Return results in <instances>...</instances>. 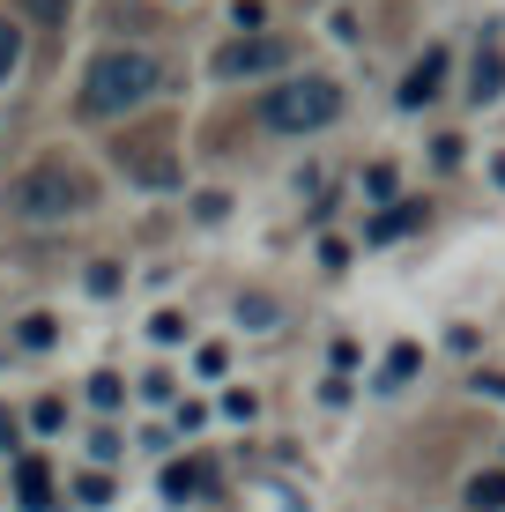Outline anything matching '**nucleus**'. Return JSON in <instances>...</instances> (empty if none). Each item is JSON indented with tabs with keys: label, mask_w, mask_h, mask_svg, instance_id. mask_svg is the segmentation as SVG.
Returning <instances> with one entry per match:
<instances>
[{
	"label": "nucleus",
	"mask_w": 505,
	"mask_h": 512,
	"mask_svg": "<svg viewBox=\"0 0 505 512\" xmlns=\"http://www.w3.org/2000/svg\"><path fill=\"white\" fill-rule=\"evenodd\" d=\"M156 90H164V60H156V52L119 45V52H97V60L82 67L75 112H82V119H127L134 104H149Z\"/></svg>",
	"instance_id": "1"
},
{
	"label": "nucleus",
	"mask_w": 505,
	"mask_h": 512,
	"mask_svg": "<svg viewBox=\"0 0 505 512\" xmlns=\"http://www.w3.org/2000/svg\"><path fill=\"white\" fill-rule=\"evenodd\" d=\"M90 201H97V179L82 164H67V156H38V164L15 179V216L23 223H67Z\"/></svg>",
	"instance_id": "2"
},
{
	"label": "nucleus",
	"mask_w": 505,
	"mask_h": 512,
	"mask_svg": "<svg viewBox=\"0 0 505 512\" xmlns=\"http://www.w3.org/2000/svg\"><path fill=\"white\" fill-rule=\"evenodd\" d=\"M335 112H342V90L327 75H290L260 97V119L275 134H320V127H335Z\"/></svg>",
	"instance_id": "3"
},
{
	"label": "nucleus",
	"mask_w": 505,
	"mask_h": 512,
	"mask_svg": "<svg viewBox=\"0 0 505 512\" xmlns=\"http://www.w3.org/2000/svg\"><path fill=\"white\" fill-rule=\"evenodd\" d=\"M283 60H290V45L283 38H231V45H216V75L223 82H246V75H283Z\"/></svg>",
	"instance_id": "4"
},
{
	"label": "nucleus",
	"mask_w": 505,
	"mask_h": 512,
	"mask_svg": "<svg viewBox=\"0 0 505 512\" xmlns=\"http://www.w3.org/2000/svg\"><path fill=\"white\" fill-rule=\"evenodd\" d=\"M439 82H446V52H424V60L409 67V82H402V104L416 112V104H431L439 97Z\"/></svg>",
	"instance_id": "5"
},
{
	"label": "nucleus",
	"mask_w": 505,
	"mask_h": 512,
	"mask_svg": "<svg viewBox=\"0 0 505 512\" xmlns=\"http://www.w3.org/2000/svg\"><path fill=\"white\" fill-rule=\"evenodd\" d=\"M127 171L142 186H179V164H171V156H149V141H127Z\"/></svg>",
	"instance_id": "6"
},
{
	"label": "nucleus",
	"mask_w": 505,
	"mask_h": 512,
	"mask_svg": "<svg viewBox=\"0 0 505 512\" xmlns=\"http://www.w3.org/2000/svg\"><path fill=\"white\" fill-rule=\"evenodd\" d=\"M15 498L38 512V505L52 498V468H45V461H15Z\"/></svg>",
	"instance_id": "7"
},
{
	"label": "nucleus",
	"mask_w": 505,
	"mask_h": 512,
	"mask_svg": "<svg viewBox=\"0 0 505 512\" xmlns=\"http://www.w3.org/2000/svg\"><path fill=\"white\" fill-rule=\"evenodd\" d=\"M461 505H468V512H505V468H491V475H476V483L461 490Z\"/></svg>",
	"instance_id": "8"
},
{
	"label": "nucleus",
	"mask_w": 505,
	"mask_h": 512,
	"mask_svg": "<svg viewBox=\"0 0 505 512\" xmlns=\"http://www.w3.org/2000/svg\"><path fill=\"white\" fill-rule=\"evenodd\" d=\"M208 483L201 461H179V468H164V498H194V490Z\"/></svg>",
	"instance_id": "9"
},
{
	"label": "nucleus",
	"mask_w": 505,
	"mask_h": 512,
	"mask_svg": "<svg viewBox=\"0 0 505 512\" xmlns=\"http://www.w3.org/2000/svg\"><path fill=\"white\" fill-rule=\"evenodd\" d=\"M52 334H60V320H52V312H30L23 320V349H52Z\"/></svg>",
	"instance_id": "10"
},
{
	"label": "nucleus",
	"mask_w": 505,
	"mask_h": 512,
	"mask_svg": "<svg viewBox=\"0 0 505 512\" xmlns=\"http://www.w3.org/2000/svg\"><path fill=\"white\" fill-rule=\"evenodd\" d=\"M15 52H23V30H15V23H0V82L15 75Z\"/></svg>",
	"instance_id": "11"
},
{
	"label": "nucleus",
	"mask_w": 505,
	"mask_h": 512,
	"mask_svg": "<svg viewBox=\"0 0 505 512\" xmlns=\"http://www.w3.org/2000/svg\"><path fill=\"white\" fill-rule=\"evenodd\" d=\"M149 334H156V342H186V312H156Z\"/></svg>",
	"instance_id": "12"
},
{
	"label": "nucleus",
	"mask_w": 505,
	"mask_h": 512,
	"mask_svg": "<svg viewBox=\"0 0 505 512\" xmlns=\"http://www.w3.org/2000/svg\"><path fill=\"white\" fill-rule=\"evenodd\" d=\"M238 312H246V320H253L260 334H268V327H283V312H275L268 297H246V305H238Z\"/></svg>",
	"instance_id": "13"
},
{
	"label": "nucleus",
	"mask_w": 505,
	"mask_h": 512,
	"mask_svg": "<svg viewBox=\"0 0 505 512\" xmlns=\"http://www.w3.org/2000/svg\"><path fill=\"white\" fill-rule=\"evenodd\" d=\"M119 394H127V386H119L112 372H97V379H90V401H97V409H119Z\"/></svg>",
	"instance_id": "14"
},
{
	"label": "nucleus",
	"mask_w": 505,
	"mask_h": 512,
	"mask_svg": "<svg viewBox=\"0 0 505 512\" xmlns=\"http://www.w3.org/2000/svg\"><path fill=\"white\" fill-rule=\"evenodd\" d=\"M119 290V260H97L90 268V297H112Z\"/></svg>",
	"instance_id": "15"
},
{
	"label": "nucleus",
	"mask_w": 505,
	"mask_h": 512,
	"mask_svg": "<svg viewBox=\"0 0 505 512\" xmlns=\"http://www.w3.org/2000/svg\"><path fill=\"white\" fill-rule=\"evenodd\" d=\"M409 223H416V208H394V216H379V223H372V238H402Z\"/></svg>",
	"instance_id": "16"
},
{
	"label": "nucleus",
	"mask_w": 505,
	"mask_h": 512,
	"mask_svg": "<svg viewBox=\"0 0 505 512\" xmlns=\"http://www.w3.org/2000/svg\"><path fill=\"white\" fill-rule=\"evenodd\" d=\"M476 97H498V52H483V60H476Z\"/></svg>",
	"instance_id": "17"
},
{
	"label": "nucleus",
	"mask_w": 505,
	"mask_h": 512,
	"mask_svg": "<svg viewBox=\"0 0 505 512\" xmlns=\"http://www.w3.org/2000/svg\"><path fill=\"white\" fill-rule=\"evenodd\" d=\"M75 498H82V505H104V498H112V483H104V475H82Z\"/></svg>",
	"instance_id": "18"
},
{
	"label": "nucleus",
	"mask_w": 505,
	"mask_h": 512,
	"mask_svg": "<svg viewBox=\"0 0 505 512\" xmlns=\"http://www.w3.org/2000/svg\"><path fill=\"white\" fill-rule=\"evenodd\" d=\"M409 372H416V349L402 342V349H394V357H387V386H394V379H409Z\"/></svg>",
	"instance_id": "19"
},
{
	"label": "nucleus",
	"mask_w": 505,
	"mask_h": 512,
	"mask_svg": "<svg viewBox=\"0 0 505 512\" xmlns=\"http://www.w3.org/2000/svg\"><path fill=\"white\" fill-rule=\"evenodd\" d=\"M23 8L38 15V23H60V15H67V0H23Z\"/></svg>",
	"instance_id": "20"
},
{
	"label": "nucleus",
	"mask_w": 505,
	"mask_h": 512,
	"mask_svg": "<svg viewBox=\"0 0 505 512\" xmlns=\"http://www.w3.org/2000/svg\"><path fill=\"white\" fill-rule=\"evenodd\" d=\"M476 394H498V401H505V372H498V379H476Z\"/></svg>",
	"instance_id": "21"
}]
</instances>
